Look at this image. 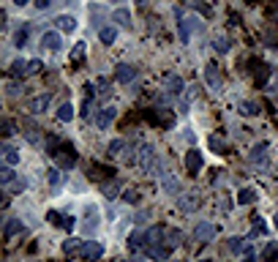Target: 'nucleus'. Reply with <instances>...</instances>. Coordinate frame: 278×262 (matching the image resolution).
Here are the masks:
<instances>
[{"mask_svg":"<svg viewBox=\"0 0 278 262\" xmlns=\"http://www.w3.org/2000/svg\"><path fill=\"white\" fill-rule=\"evenodd\" d=\"M136 164H139V169H142L145 175H150L155 169V148L153 145H142L139 148V153H136Z\"/></svg>","mask_w":278,"mask_h":262,"instance_id":"nucleus-1","label":"nucleus"},{"mask_svg":"<svg viewBox=\"0 0 278 262\" xmlns=\"http://www.w3.org/2000/svg\"><path fill=\"white\" fill-rule=\"evenodd\" d=\"M79 257H82L85 262H98L101 257H104V246L95 243V240H88V243L82 246V251H79Z\"/></svg>","mask_w":278,"mask_h":262,"instance_id":"nucleus-2","label":"nucleus"},{"mask_svg":"<svg viewBox=\"0 0 278 262\" xmlns=\"http://www.w3.org/2000/svg\"><path fill=\"white\" fill-rule=\"evenodd\" d=\"M55 158H58V167L60 169H71L74 164H77V153H74L71 145H63L58 153H55Z\"/></svg>","mask_w":278,"mask_h":262,"instance_id":"nucleus-3","label":"nucleus"},{"mask_svg":"<svg viewBox=\"0 0 278 262\" xmlns=\"http://www.w3.org/2000/svg\"><path fill=\"white\" fill-rule=\"evenodd\" d=\"M205 82L210 90H216L218 93L221 90V71H218V63H207L205 66Z\"/></svg>","mask_w":278,"mask_h":262,"instance_id":"nucleus-4","label":"nucleus"},{"mask_svg":"<svg viewBox=\"0 0 278 262\" xmlns=\"http://www.w3.org/2000/svg\"><path fill=\"white\" fill-rule=\"evenodd\" d=\"M216 238V227L210 222H202L194 227V240L196 243H210V240Z\"/></svg>","mask_w":278,"mask_h":262,"instance_id":"nucleus-5","label":"nucleus"},{"mask_svg":"<svg viewBox=\"0 0 278 262\" xmlns=\"http://www.w3.org/2000/svg\"><path fill=\"white\" fill-rule=\"evenodd\" d=\"M202 164H205V158H202V153L196 150V148H191L188 153H185V169H188L191 175H196L202 169Z\"/></svg>","mask_w":278,"mask_h":262,"instance_id":"nucleus-6","label":"nucleus"},{"mask_svg":"<svg viewBox=\"0 0 278 262\" xmlns=\"http://www.w3.org/2000/svg\"><path fill=\"white\" fill-rule=\"evenodd\" d=\"M164 90H166L169 96H180V93H183V76H178V74H166Z\"/></svg>","mask_w":278,"mask_h":262,"instance_id":"nucleus-7","label":"nucleus"},{"mask_svg":"<svg viewBox=\"0 0 278 262\" xmlns=\"http://www.w3.org/2000/svg\"><path fill=\"white\" fill-rule=\"evenodd\" d=\"M115 76H118V82H123V85H128V82L136 79V66L131 63H120L118 71H115Z\"/></svg>","mask_w":278,"mask_h":262,"instance_id":"nucleus-8","label":"nucleus"},{"mask_svg":"<svg viewBox=\"0 0 278 262\" xmlns=\"http://www.w3.org/2000/svg\"><path fill=\"white\" fill-rule=\"evenodd\" d=\"M118 117V110L115 107H104V110H98V115H95V126L98 128H109V123Z\"/></svg>","mask_w":278,"mask_h":262,"instance_id":"nucleus-9","label":"nucleus"},{"mask_svg":"<svg viewBox=\"0 0 278 262\" xmlns=\"http://www.w3.org/2000/svg\"><path fill=\"white\" fill-rule=\"evenodd\" d=\"M49 101H52V96H49V93H41V96H36V99L30 101V104H28V110L33 112V115H41V112L49 107Z\"/></svg>","mask_w":278,"mask_h":262,"instance_id":"nucleus-10","label":"nucleus"},{"mask_svg":"<svg viewBox=\"0 0 278 262\" xmlns=\"http://www.w3.org/2000/svg\"><path fill=\"white\" fill-rule=\"evenodd\" d=\"M55 28L63 30V33H74L77 30V19L68 17V14H60V17H55Z\"/></svg>","mask_w":278,"mask_h":262,"instance_id":"nucleus-11","label":"nucleus"},{"mask_svg":"<svg viewBox=\"0 0 278 262\" xmlns=\"http://www.w3.org/2000/svg\"><path fill=\"white\" fill-rule=\"evenodd\" d=\"M164 238H166V227H153L145 235V243L148 246H164Z\"/></svg>","mask_w":278,"mask_h":262,"instance_id":"nucleus-12","label":"nucleus"},{"mask_svg":"<svg viewBox=\"0 0 278 262\" xmlns=\"http://www.w3.org/2000/svg\"><path fill=\"white\" fill-rule=\"evenodd\" d=\"M60 44H63V38H60V33H55V30H49V33H44V36H41V47L52 49V52H58Z\"/></svg>","mask_w":278,"mask_h":262,"instance_id":"nucleus-13","label":"nucleus"},{"mask_svg":"<svg viewBox=\"0 0 278 262\" xmlns=\"http://www.w3.org/2000/svg\"><path fill=\"white\" fill-rule=\"evenodd\" d=\"M145 251H148V257H150V260H155V262H164L166 260V257H169V246H148V249H145Z\"/></svg>","mask_w":278,"mask_h":262,"instance_id":"nucleus-14","label":"nucleus"},{"mask_svg":"<svg viewBox=\"0 0 278 262\" xmlns=\"http://www.w3.org/2000/svg\"><path fill=\"white\" fill-rule=\"evenodd\" d=\"M196 205H199V197H196L194 191L183 194V197L178 199V208H180V210H196Z\"/></svg>","mask_w":278,"mask_h":262,"instance_id":"nucleus-15","label":"nucleus"},{"mask_svg":"<svg viewBox=\"0 0 278 262\" xmlns=\"http://www.w3.org/2000/svg\"><path fill=\"white\" fill-rule=\"evenodd\" d=\"M0 153H3V161H6V167H14V164H19V150L11 145H3L0 148Z\"/></svg>","mask_w":278,"mask_h":262,"instance_id":"nucleus-16","label":"nucleus"},{"mask_svg":"<svg viewBox=\"0 0 278 262\" xmlns=\"http://www.w3.org/2000/svg\"><path fill=\"white\" fill-rule=\"evenodd\" d=\"M180 243H183V232H180V229H166L164 246H169V249H178Z\"/></svg>","mask_w":278,"mask_h":262,"instance_id":"nucleus-17","label":"nucleus"},{"mask_svg":"<svg viewBox=\"0 0 278 262\" xmlns=\"http://www.w3.org/2000/svg\"><path fill=\"white\" fill-rule=\"evenodd\" d=\"M265 161H267V145H256L254 150H251V164H254V167H262Z\"/></svg>","mask_w":278,"mask_h":262,"instance_id":"nucleus-18","label":"nucleus"},{"mask_svg":"<svg viewBox=\"0 0 278 262\" xmlns=\"http://www.w3.org/2000/svg\"><path fill=\"white\" fill-rule=\"evenodd\" d=\"M194 28H196V19H180V41H183V44H188Z\"/></svg>","mask_w":278,"mask_h":262,"instance_id":"nucleus-19","label":"nucleus"},{"mask_svg":"<svg viewBox=\"0 0 278 262\" xmlns=\"http://www.w3.org/2000/svg\"><path fill=\"white\" fill-rule=\"evenodd\" d=\"M82 240H79V238H68V240H65V243H63V254L65 257H74V254H77V251H82Z\"/></svg>","mask_w":278,"mask_h":262,"instance_id":"nucleus-20","label":"nucleus"},{"mask_svg":"<svg viewBox=\"0 0 278 262\" xmlns=\"http://www.w3.org/2000/svg\"><path fill=\"white\" fill-rule=\"evenodd\" d=\"M161 183H164V188H166V191H169V194H175V191H178V181H175V178H172V172H169V169H161Z\"/></svg>","mask_w":278,"mask_h":262,"instance_id":"nucleus-21","label":"nucleus"},{"mask_svg":"<svg viewBox=\"0 0 278 262\" xmlns=\"http://www.w3.org/2000/svg\"><path fill=\"white\" fill-rule=\"evenodd\" d=\"M112 19L120 25V28H131V11L128 8H118V11L112 14Z\"/></svg>","mask_w":278,"mask_h":262,"instance_id":"nucleus-22","label":"nucleus"},{"mask_svg":"<svg viewBox=\"0 0 278 262\" xmlns=\"http://www.w3.org/2000/svg\"><path fill=\"white\" fill-rule=\"evenodd\" d=\"M28 66H30V60H14L8 74L11 76H28Z\"/></svg>","mask_w":278,"mask_h":262,"instance_id":"nucleus-23","label":"nucleus"},{"mask_svg":"<svg viewBox=\"0 0 278 262\" xmlns=\"http://www.w3.org/2000/svg\"><path fill=\"white\" fill-rule=\"evenodd\" d=\"M98 38L104 41V44H115V38H118V28H112V25L101 28V30H98Z\"/></svg>","mask_w":278,"mask_h":262,"instance_id":"nucleus-24","label":"nucleus"},{"mask_svg":"<svg viewBox=\"0 0 278 262\" xmlns=\"http://www.w3.org/2000/svg\"><path fill=\"white\" fill-rule=\"evenodd\" d=\"M58 120H63V123L74 120V107L68 104V101H63V104L58 107Z\"/></svg>","mask_w":278,"mask_h":262,"instance_id":"nucleus-25","label":"nucleus"},{"mask_svg":"<svg viewBox=\"0 0 278 262\" xmlns=\"http://www.w3.org/2000/svg\"><path fill=\"white\" fill-rule=\"evenodd\" d=\"M101 191H104V197L107 199H115L120 194V181H109V183H104L101 186Z\"/></svg>","mask_w":278,"mask_h":262,"instance_id":"nucleus-26","label":"nucleus"},{"mask_svg":"<svg viewBox=\"0 0 278 262\" xmlns=\"http://www.w3.org/2000/svg\"><path fill=\"white\" fill-rule=\"evenodd\" d=\"M240 115H246V117H254V115H259V104H254V101H240Z\"/></svg>","mask_w":278,"mask_h":262,"instance_id":"nucleus-27","label":"nucleus"},{"mask_svg":"<svg viewBox=\"0 0 278 262\" xmlns=\"http://www.w3.org/2000/svg\"><path fill=\"white\" fill-rule=\"evenodd\" d=\"M22 232V222H19V219H8L6 222V240H11L14 235H19Z\"/></svg>","mask_w":278,"mask_h":262,"instance_id":"nucleus-28","label":"nucleus"},{"mask_svg":"<svg viewBox=\"0 0 278 262\" xmlns=\"http://www.w3.org/2000/svg\"><path fill=\"white\" fill-rule=\"evenodd\" d=\"M229 249L235 251V254H246V251H248V240H246V238H232L229 240Z\"/></svg>","mask_w":278,"mask_h":262,"instance_id":"nucleus-29","label":"nucleus"},{"mask_svg":"<svg viewBox=\"0 0 278 262\" xmlns=\"http://www.w3.org/2000/svg\"><path fill=\"white\" fill-rule=\"evenodd\" d=\"M63 148V142H60V137H47V142H44V150L49 153V156H55V153Z\"/></svg>","mask_w":278,"mask_h":262,"instance_id":"nucleus-30","label":"nucleus"},{"mask_svg":"<svg viewBox=\"0 0 278 262\" xmlns=\"http://www.w3.org/2000/svg\"><path fill=\"white\" fill-rule=\"evenodd\" d=\"M254 199H256L254 188H240V194H237V202H240V205H251Z\"/></svg>","mask_w":278,"mask_h":262,"instance_id":"nucleus-31","label":"nucleus"},{"mask_svg":"<svg viewBox=\"0 0 278 262\" xmlns=\"http://www.w3.org/2000/svg\"><path fill=\"white\" fill-rule=\"evenodd\" d=\"M14 181H17V172H14L11 167H3V169H0V183H3V186H11Z\"/></svg>","mask_w":278,"mask_h":262,"instance_id":"nucleus-32","label":"nucleus"},{"mask_svg":"<svg viewBox=\"0 0 278 262\" xmlns=\"http://www.w3.org/2000/svg\"><path fill=\"white\" fill-rule=\"evenodd\" d=\"M85 55H88V44H85V41H79L77 47L71 49V60H74V63H79V60H85Z\"/></svg>","mask_w":278,"mask_h":262,"instance_id":"nucleus-33","label":"nucleus"},{"mask_svg":"<svg viewBox=\"0 0 278 262\" xmlns=\"http://www.w3.org/2000/svg\"><path fill=\"white\" fill-rule=\"evenodd\" d=\"M273 257H278V240H276V243H267L265 251H262V260H265V262H270Z\"/></svg>","mask_w":278,"mask_h":262,"instance_id":"nucleus-34","label":"nucleus"},{"mask_svg":"<svg viewBox=\"0 0 278 262\" xmlns=\"http://www.w3.org/2000/svg\"><path fill=\"white\" fill-rule=\"evenodd\" d=\"M123 148H125V140H112V142H109V148H107V153H109V156H120Z\"/></svg>","mask_w":278,"mask_h":262,"instance_id":"nucleus-35","label":"nucleus"},{"mask_svg":"<svg viewBox=\"0 0 278 262\" xmlns=\"http://www.w3.org/2000/svg\"><path fill=\"white\" fill-rule=\"evenodd\" d=\"M142 243H145L142 235H139V232H131V238H128V249L131 251H139V249H142Z\"/></svg>","mask_w":278,"mask_h":262,"instance_id":"nucleus-36","label":"nucleus"},{"mask_svg":"<svg viewBox=\"0 0 278 262\" xmlns=\"http://www.w3.org/2000/svg\"><path fill=\"white\" fill-rule=\"evenodd\" d=\"M213 49L218 55H226V52H229V41H226V38H213Z\"/></svg>","mask_w":278,"mask_h":262,"instance_id":"nucleus-37","label":"nucleus"},{"mask_svg":"<svg viewBox=\"0 0 278 262\" xmlns=\"http://www.w3.org/2000/svg\"><path fill=\"white\" fill-rule=\"evenodd\" d=\"M210 150H216V153H224V150H226V142L221 140V137H210Z\"/></svg>","mask_w":278,"mask_h":262,"instance_id":"nucleus-38","label":"nucleus"},{"mask_svg":"<svg viewBox=\"0 0 278 262\" xmlns=\"http://www.w3.org/2000/svg\"><path fill=\"white\" fill-rule=\"evenodd\" d=\"M265 232H267V224L262 222V219H254V227H251V235L256 238V235H265Z\"/></svg>","mask_w":278,"mask_h":262,"instance_id":"nucleus-39","label":"nucleus"},{"mask_svg":"<svg viewBox=\"0 0 278 262\" xmlns=\"http://www.w3.org/2000/svg\"><path fill=\"white\" fill-rule=\"evenodd\" d=\"M0 131H3V137H11V134H14V123L8 120V117H3V123H0Z\"/></svg>","mask_w":278,"mask_h":262,"instance_id":"nucleus-40","label":"nucleus"},{"mask_svg":"<svg viewBox=\"0 0 278 262\" xmlns=\"http://www.w3.org/2000/svg\"><path fill=\"white\" fill-rule=\"evenodd\" d=\"M123 202L136 205V202H139V194H136V191H123Z\"/></svg>","mask_w":278,"mask_h":262,"instance_id":"nucleus-41","label":"nucleus"},{"mask_svg":"<svg viewBox=\"0 0 278 262\" xmlns=\"http://www.w3.org/2000/svg\"><path fill=\"white\" fill-rule=\"evenodd\" d=\"M47 178H49V183H52L55 188L60 186V172H58V169H49V172H47Z\"/></svg>","mask_w":278,"mask_h":262,"instance_id":"nucleus-42","label":"nucleus"},{"mask_svg":"<svg viewBox=\"0 0 278 262\" xmlns=\"http://www.w3.org/2000/svg\"><path fill=\"white\" fill-rule=\"evenodd\" d=\"M41 66H44L41 60H30V66H28V76H30V74H38V71H41Z\"/></svg>","mask_w":278,"mask_h":262,"instance_id":"nucleus-43","label":"nucleus"},{"mask_svg":"<svg viewBox=\"0 0 278 262\" xmlns=\"http://www.w3.org/2000/svg\"><path fill=\"white\" fill-rule=\"evenodd\" d=\"M25 186H28V181H25V178H17V181L11 183V191H25Z\"/></svg>","mask_w":278,"mask_h":262,"instance_id":"nucleus-44","label":"nucleus"},{"mask_svg":"<svg viewBox=\"0 0 278 262\" xmlns=\"http://www.w3.org/2000/svg\"><path fill=\"white\" fill-rule=\"evenodd\" d=\"M14 41H17V47H25V44H28V30H19Z\"/></svg>","mask_w":278,"mask_h":262,"instance_id":"nucleus-45","label":"nucleus"},{"mask_svg":"<svg viewBox=\"0 0 278 262\" xmlns=\"http://www.w3.org/2000/svg\"><path fill=\"white\" fill-rule=\"evenodd\" d=\"M90 112H93V101L85 99V104H82V117H90Z\"/></svg>","mask_w":278,"mask_h":262,"instance_id":"nucleus-46","label":"nucleus"},{"mask_svg":"<svg viewBox=\"0 0 278 262\" xmlns=\"http://www.w3.org/2000/svg\"><path fill=\"white\" fill-rule=\"evenodd\" d=\"M25 137H28V142H33V145H36V142H38V134H36V128H28V131H25Z\"/></svg>","mask_w":278,"mask_h":262,"instance_id":"nucleus-47","label":"nucleus"},{"mask_svg":"<svg viewBox=\"0 0 278 262\" xmlns=\"http://www.w3.org/2000/svg\"><path fill=\"white\" fill-rule=\"evenodd\" d=\"M63 227H65V232H71V229H74V219H71V216H65V219H63Z\"/></svg>","mask_w":278,"mask_h":262,"instance_id":"nucleus-48","label":"nucleus"},{"mask_svg":"<svg viewBox=\"0 0 278 262\" xmlns=\"http://www.w3.org/2000/svg\"><path fill=\"white\" fill-rule=\"evenodd\" d=\"M36 6L44 11V8H49V6H52V0H36Z\"/></svg>","mask_w":278,"mask_h":262,"instance_id":"nucleus-49","label":"nucleus"},{"mask_svg":"<svg viewBox=\"0 0 278 262\" xmlns=\"http://www.w3.org/2000/svg\"><path fill=\"white\" fill-rule=\"evenodd\" d=\"M14 3H17V6H19V8H22V6H28L30 0H14Z\"/></svg>","mask_w":278,"mask_h":262,"instance_id":"nucleus-50","label":"nucleus"},{"mask_svg":"<svg viewBox=\"0 0 278 262\" xmlns=\"http://www.w3.org/2000/svg\"><path fill=\"white\" fill-rule=\"evenodd\" d=\"M276 227H278V213H276Z\"/></svg>","mask_w":278,"mask_h":262,"instance_id":"nucleus-51","label":"nucleus"},{"mask_svg":"<svg viewBox=\"0 0 278 262\" xmlns=\"http://www.w3.org/2000/svg\"><path fill=\"white\" fill-rule=\"evenodd\" d=\"M131 262H134V260H131Z\"/></svg>","mask_w":278,"mask_h":262,"instance_id":"nucleus-52","label":"nucleus"}]
</instances>
